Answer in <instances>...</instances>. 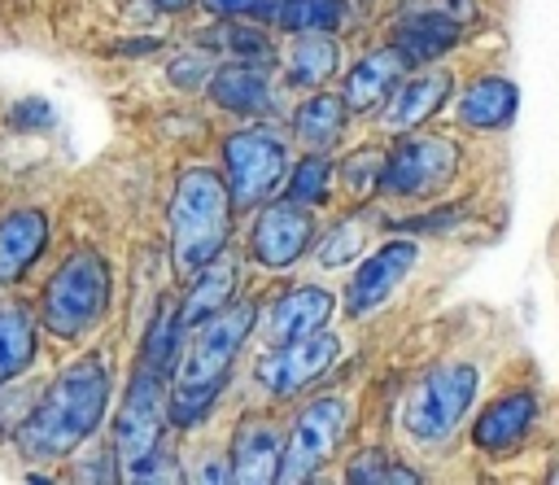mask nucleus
Masks as SVG:
<instances>
[{
  "mask_svg": "<svg viewBox=\"0 0 559 485\" xmlns=\"http://www.w3.org/2000/svg\"><path fill=\"white\" fill-rule=\"evenodd\" d=\"M48 245V214L44 210H9L0 218V284L22 280Z\"/></svg>",
  "mask_w": 559,
  "mask_h": 485,
  "instance_id": "nucleus-19",
  "label": "nucleus"
},
{
  "mask_svg": "<svg viewBox=\"0 0 559 485\" xmlns=\"http://www.w3.org/2000/svg\"><path fill=\"white\" fill-rule=\"evenodd\" d=\"M258 328L253 301H227L218 315L197 323V336L179 363V385H227L236 354L245 350L249 332Z\"/></svg>",
  "mask_w": 559,
  "mask_h": 485,
  "instance_id": "nucleus-9",
  "label": "nucleus"
},
{
  "mask_svg": "<svg viewBox=\"0 0 559 485\" xmlns=\"http://www.w3.org/2000/svg\"><path fill=\"white\" fill-rule=\"evenodd\" d=\"M463 162V149L432 131H402V140L384 157L380 192L389 197H432L441 192Z\"/></svg>",
  "mask_w": 559,
  "mask_h": 485,
  "instance_id": "nucleus-8",
  "label": "nucleus"
},
{
  "mask_svg": "<svg viewBox=\"0 0 559 485\" xmlns=\"http://www.w3.org/2000/svg\"><path fill=\"white\" fill-rule=\"evenodd\" d=\"M314 240V218L306 214V205H297L293 197L288 201H266L258 205V218H253V236H249V249L262 267L271 271H284L293 267Z\"/></svg>",
  "mask_w": 559,
  "mask_h": 485,
  "instance_id": "nucleus-12",
  "label": "nucleus"
},
{
  "mask_svg": "<svg viewBox=\"0 0 559 485\" xmlns=\"http://www.w3.org/2000/svg\"><path fill=\"white\" fill-rule=\"evenodd\" d=\"M476 389H480V371L472 363H437V367H428L424 380L411 389L406 411H402L406 437L419 441V446H441L463 424V415L472 411Z\"/></svg>",
  "mask_w": 559,
  "mask_h": 485,
  "instance_id": "nucleus-5",
  "label": "nucleus"
},
{
  "mask_svg": "<svg viewBox=\"0 0 559 485\" xmlns=\"http://www.w3.org/2000/svg\"><path fill=\"white\" fill-rule=\"evenodd\" d=\"M332 315V293L319 288V284H301V288H288L271 301L266 310V336L271 345H284V341H297L306 332H319Z\"/></svg>",
  "mask_w": 559,
  "mask_h": 485,
  "instance_id": "nucleus-17",
  "label": "nucleus"
},
{
  "mask_svg": "<svg viewBox=\"0 0 559 485\" xmlns=\"http://www.w3.org/2000/svg\"><path fill=\"white\" fill-rule=\"evenodd\" d=\"M109 406V363L100 354L74 358L52 376L35 411L17 428V446L31 459H66L79 450Z\"/></svg>",
  "mask_w": 559,
  "mask_h": 485,
  "instance_id": "nucleus-1",
  "label": "nucleus"
},
{
  "mask_svg": "<svg viewBox=\"0 0 559 485\" xmlns=\"http://www.w3.org/2000/svg\"><path fill=\"white\" fill-rule=\"evenodd\" d=\"M384 157H389V153H380V149H358V153H349V157H345V166H341L345 192H349V197H358V201H367L371 192H380Z\"/></svg>",
  "mask_w": 559,
  "mask_h": 485,
  "instance_id": "nucleus-32",
  "label": "nucleus"
},
{
  "mask_svg": "<svg viewBox=\"0 0 559 485\" xmlns=\"http://www.w3.org/2000/svg\"><path fill=\"white\" fill-rule=\"evenodd\" d=\"M231 192L210 166H188L170 197V262L175 275H197L214 262L231 236Z\"/></svg>",
  "mask_w": 559,
  "mask_h": 485,
  "instance_id": "nucleus-2",
  "label": "nucleus"
},
{
  "mask_svg": "<svg viewBox=\"0 0 559 485\" xmlns=\"http://www.w3.org/2000/svg\"><path fill=\"white\" fill-rule=\"evenodd\" d=\"M533 424H537V393L511 389V393L493 398V402L476 415L472 441H476L480 450H489V454H502V450L520 446V441L533 433Z\"/></svg>",
  "mask_w": 559,
  "mask_h": 485,
  "instance_id": "nucleus-16",
  "label": "nucleus"
},
{
  "mask_svg": "<svg viewBox=\"0 0 559 485\" xmlns=\"http://www.w3.org/2000/svg\"><path fill=\"white\" fill-rule=\"evenodd\" d=\"M336 66H341V44L328 31H297L284 74L293 87H319L336 74Z\"/></svg>",
  "mask_w": 559,
  "mask_h": 485,
  "instance_id": "nucleus-23",
  "label": "nucleus"
},
{
  "mask_svg": "<svg viewBox=\"0 0 559 485\" xmlns=\"http://www.w3.org/2000/svg\"><path fill=\"white\" fill-rule=\"evenodd\" d=\"M153 4H157V9H166V13H179V9H188L192 0H153Z\"/></svg>",
  "mask_w": 559,
  "mask_h": 485,
  "instance_id": "nucleus-37",
  "label": "nucleus"
},
{
  "mask_svg": "<svg viewBox=\"0 0 559 485\" xmlns=\"http://www.w3.org/2000/svg\"><path fill=\"white\" fill-rule=\"evenodd\" d=\"M223 170H227L223 179H227L231 205L236 210H258L280 192V184L293 170V157H288V144H284L280 131L245 127V131H231L223 140Z\"/></svg>",
  "mask_w": 559,
  "mask_h": 485,
  "instance_id": "nucleus-6",
  "label": "nucleus"
},
{
  "mask_svg": "<svg viewBox=\"0 0 559 485\" xmlns=\"http://www.w3.org/2000/svg\"><path fill=\"white\" fill-rule=\"evenodd\" d=\"M358 249H362V218L349 214V218H341V223L328 232V240L319 245V262H323V267H345Z\"/></svg>",
  "mask_w": 559,
  "mask_h": 485,
  "instance_id": "nucleus-33",
  "label": "nucleus"
},
{
  "mask_svg": "<svg viewBox=\"0 0 559 485\" xmlns=\"http://www.w3.org/2000/svg\"><path fill=\"white\" fill-rule=\"evenodd\" d=\"M170 83H175V87H201V83H210V61H205V52H188V57L170 61Z\"/></svg>",
  "mask_w": 559,
  "mask_h": 485,
  "instance_id": "nucleus-36",
  "label": "nucleus"
},
{
  "mask_svg": "<svg viewBox=\"0 0 559 485\" xmlns=\"http://www.w3.org/2000/svg\"><path fill=\"white\" fill-rule=\"evenodd\" d=\"M218 393H223V385H175V393L166 398V415H170V424H175V428H192V424H201V419L214 411Z\"/></svg>",
  "mask_w": 559,
  "mask_h": 485,
  "instance_id": "nucleus-31",
  "label": "nucleus"
},
{
  "mask_svg": "<svg viewBox=\"0 0 559 485\" xmlns=\"http://www.w3.org/2000/svg\"><path fill=\"white\" fill-rule=\"evenodd\" d=\"M515 109H520V87L511 79H502V74H485V79L467 83L463 96H459V122L476 127V131L511 127Z\"/></svg>",
  "mask_w": 559,
  "mask_h": 485,
  "instance_id": "nucleus-20",
  "label": "nucleus"
},
{
  "mask_svg": "<svg viewBox=\"0 0 559 485\" xmlns=\"http://www.w3.org/2000/svg\"><path fill=\"white\" fill-rule=\"evenodd\" d=\"M336 358H341V336L319 328V332H306V336L284 341L271 354H262L258 358V385L271 398H293V393L310 389Z\"/></svg>",
  "mask_w": 559,
  "mask_h": 485,
  "instance_id": "nucleus-10",
  "label": "nucleus"
},
{
  "mask_svg": "<svg viewBox=\"0 0 559 485\" xmlns=\"http://www.w3.org/2000/svg\"><path fill=\"white\" fill-rule=\"evenodd\" d=\"M109 293H114L109 262L96 249H74L44 284V328L61 341L83 336L105 319Z\"/></svg>",
  "mask_w": 559,
  "mask_h": 485,
  "instance_id": "nucleus-4",
  "label": "nucleus"
},
{
  "mask_svg": "<svg viewBox=\"0 0 559 485\" xmlns=\"http://www.w3.org/2000/svg\"><path fill=\"white\" fill-rule=\"evenodd\" d=\"M166 376L153 367H140L127 385L122 411L114 419V450L118 468L131 481H157V463L166 459Z\"/></svg>",
  "mask_w": 559,
  "mask_h": 485,
  "instance_id": "nucleus-3",
  "label": "nucleus"
},
{
  "mask_svg": "<svg viewBox=\"0 0 559 485\" xmlns=\"http://www.w3.org/2000/svg\"><path fill=\"white\" fill-rule=\"evenodd\" d=\"M205 44H214L218 52H231L236 61H266L271 57L266 35L253 22H240V17H223V26H214L205 35Z\"/></svg>",
  "mask_w": 559,
  "mask_h": 485,
  "instance_id": "nucleus-28",
  "label": "nucleus"
},
{
  "mask_svg": "<svg viewBox=\"0 0 559 485\" xmlns=\"http://www.w3.org/2000/svg\"><path fill=\"white\" fill-rule=\"evenodd\" d=\"M214 17H240V22H280L284 0H201Z\"/></svg>",
  "mask_w": 559,
  "mask_h": 485,
  "instance_id": "nucleus-34",
  "label": "nucleus"
},
{
  "mask_svg": "<svg viewBox=\"0 0 559 485\" xmlns=\"http://www.w3.org/2000/svg\"><path fill=\"white\" fill-rule=\"evenodd\" d=\"M9 122H13L17 131H44V127H52V105L39 100V96H26V100H17V105L9 109Z\"/></svg>",
  "mask_w": 559,
  "mask_h": 485,
  "instance_id": "nucleus-35",
  "label": "nucleus"
},
{
  "mask_svg": "<svg viewBox=\"0 0 559 485\" xmlns=\"http://www.w3.org/2000/svg\"><path fill=\"white\" fill-rule=\"evenodd\" d=\"M280 463H284V437L280 424L271 415H245L231 433V481L245 485H271L280 481Z\"/></svg>",
  "mask_w": 559,
  "mask_h": 485,
  "instance_id": "nucleus-13",
  "label": "nucleus"
},
{
  "mask_svg": "<svg viewBox=\"0 0 559 485\" xmlns=\"http://www.w3.org/2000/svg\"><path fill=\"white\" fill-rule=\"evenodd\" d=\"M463 39V22L437 9H402V17L393 22L389 44L402 52L406 66H428L445 52H454V44Z\"/></svg>",
  "mask_w": 559,
  "mask_h": 485,
  "instance_id": "nucleus-14",
  "label": "nucleus"
},
{
  "mask_svg": "<svg viewBox=\"0 0 559 485\" xmlns=\"http://www.w3.org/2000/svg\"><path fill=\"white\" fill-rule=\"evenodd\" d=\"M345 481H354V485H415L419 472H411L406 463H397L384 450H358L345 468Z\"/></svg>",
  "mask_w": 559,
  "mask_h": 485,
  "instance_id": "nucleus-29",
  "label": "nucleus"
},
{
  "mask_svg": "<svg viewBox=\"0 0 559 485\" xmlns=\"http://www.w3.org/2000/svg\"><path fill=\"white\" fill-rule=\"evenodd\" d=\"M236 258H227V253H218L214 262H205L197 275H192V288H188V297H183V306H179V319H183V328H197L201 319H210V315H218L227 301H236L231 293H236Z\"/></svg>",
  "mask_w": 559,
  "mask_h": 485,
  "instance_id": "nucleus-22",
  "label": "nucleus"
},
{
  "mask_svg": "<svg viewBox=\"0 0 559 485\" xmlns=\"http://www.w3.org/2000/svg\"><path fill=\"white\" fill-rule=\"evenodd\" d=\"M179 341H183V319H179V310L162 306L157 319H153V328L144 332V367H153V371L166 376L179 363Z\"/></svg>",
  "mask_w": 559,
  "mask_h": 485,
  "instance_id": "nucleus-27",
  "label": "nucleus"
},
{
  "mask_svg": "<svg viewBox=\"0 0 559 485\" xmlns=\"http://www.w3.org/2000/svg\"><path fill=\"white\" fill-rule=\"evenodd\" d=\"M284 188H288V197H293L297 205H306V210H310V205H323L328 192H332V162H328L319 149H310L301 162H293Z\"/></svg>",
  "mask_w": 559,
  "mask_h": 485,
  "instance_id": "nucleus-26",
  "label": "nucleus"
},
{
  "mask_svg": "<svg viewBox=\"0 0 559 485\" xmlns=\"http://www.w3.org/2000/svg\"><path fill=\"white\" fill-rule=\"evenodd\" d=\"M349 419H354V406L349 398L341 393H323V398H310L288 437H284V463H280V481H310L345 441L349 433Z\"/></svg>",
  "mask_w": 559,
  "mask_h": 485,
  "instance_id": "nucleus-7",
  "label": "nucleus"
},
{
  "mask_svg": "<svg viewBox=\"0 0 559 485\" xmlns=\"http://www.w3.org/2000/svg\"><path fill=\"white\" fill-rule=\"evenodd\" d=\"M415 262H419V245H415V240H406V236L384 240L376 253H367V258L358 262L349 288H345V315H349V319H362V315H371L376 306H384V301L397 293V284L415 271Z\"/></svg>",
  "mask_w": 559,
  "mask_h": 485,
  "instance_id": "nucleus-11",
  "label": "nucleus"
},
{
  "mask_svg": "<svg viewBox=\"0 0 559 485\" xmlns=\"http://www.w3.org/2000/svg\"><path fill=\"white\" fill-rule=\"evenodd\" d=\"M402 70H406V61H402V52L393 44L367 52L362 61H354L349 74H345V83H341V96H345L349 114H367V109L384 105L389 92L402 83Z\"/></svg>",
  "mask_w": 559,
  "mask_h": 485,
  "instance_id": "nucleus-18",
  "label": "nucleus"
},
{
  "mask_svg": "<svg viewBox=\"0 0 559 485\" xmlns=\"http://www.w3.org/2000/svg\"><path fill=\"white\" fill-rule=\"evenodd\" d=\"M345 118H349L345 96L314 92V96H306V100L297 105V114H293V135H297L306 149H319V153H323L328 144H336V140H341Z\"/></svg>",
  "mask_w": 559,
  "mask_h": 485,
  "instance_id": "nucleus-24",
  "label": "nucleus"
},
{
  "mask_svg": "<svg viewBox=\"0 0 559 485\" xmlns=\"http://www.w3.org/2000/svg\"><path fill=\"white\" fill-rule=\"evenodd\" d=\"M345 22V0H284L280 26L284 31H332Z\"/></svg>",
  "mask_w": 559,
  "mask_h": 485,
  "instance_id": "nucleus-30",
  "label": "nucleus"
},
{
  "mask_svg": "<svg viewBox=\"0 0 559 485\" xmlns=\"http://www.w3.org/2000/svg\"><path fill=\"white\" fill-rule=\"evenodd\" d=\"M205 87H210L214 105H223L227 114H245V118H253V114H266V109H271V83L262 79V70H258L253 61L218 66V70L210 74Z\"/></svg>",
  "mask_w": 559,
  "mask_h": 485,
  "instance_id": "nucleus-21",
  "label": "nucleus"
},
{
  "mask_svg": "<svg viewBox=\"0 0 559 485\" xmlns=\"http://www.w3.org/2000/svg\"><path fill=\"white\" fill-rule=\"evenodd\" d=\"M450 92H454V79H450L445 70H419L415 79H402V83L389 92L384 114H380V127L393 131V135L415 131L419 122H428V118L445 105Z\"/></svg>",
  "mask_w": 559,
  "mask_h": 485,
  "instance_id": "nucleus-15",
  "label": "nucleus"
},
{
  "mask_svg": "<svg viewBox=\"0 0 559 485\" xmlns=\"http://www.w3.org/2000/svg\"><path fill=\"white\" fill-rule=\"evenodd\" d=\"M35 358V319L22 306L0 310V385L26 371Z\"/></svg>",
  "mask_w": 559,
  "mask_h": 485,
  "instance_id": "nucleus-25",
  "label": "nucleus"
}]
</instances>
